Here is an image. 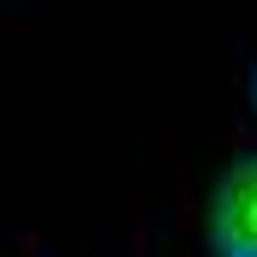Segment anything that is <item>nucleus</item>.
Here are the masks:
<instances>
[{
    "label": "nucleus",
    "mask_w": 257,
    "mask_h": 257,
    "mask_svg": "<svg viewBox=\"0 0 257 257\" xmlns=\"http://www.w3.org/2000/svg\"><path fill=\"white\" fill-rule=\"evenodd\" d=\"M251 104H257V74H251Z\"/></svg>",
    "instance_id": "obj_2"
},
{
    "label": "nucleus",
    "mask_w": 257,
    "mask_h": 257,
    "mask_svg": "<svg viewBox=\"0 0 257 257\" xmlns=\"http://www.w3.org/2000/svg\"><path fill=\"white\" fill-rule=\"evenodd\" d=\"M208 239H214V257H257V153L233 159L214 178Z\"/></svg>",
    "instance_id": "obj_1"
}]
</instances>
